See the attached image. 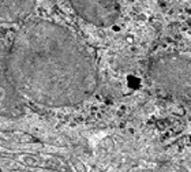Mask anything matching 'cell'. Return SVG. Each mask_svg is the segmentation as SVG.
I'll return each mask as SVG.
<instances>
[{
  "label": "cell",
  "instance_id": "1",
  "mask_svg": "<svg viewBox=\"0 0 191 172\" xmlns=\"http://www.w3.org/2000/svg\"><path fill=\"white\" fill-rule=\"evenodd\" d=\"M7 60L19 94L38 105L74 107L98 86L90 51L68 29L51 21L31 19L22 25L8 47Z\"/></svg>",
  "mask_w": 191,
  "mask_h": 172
},
{
  "label": "cell",
  "instance_id": "2",
  "mask_svg": "<svg viewBox=\"0 0 191 172\" xmlns=\"http://www.w3.org/2000/svg\"><path fill=\"white\" fill-rule=\"evenodd\" d=\"M150 78L173 97H191V60L179 53L157 56L149 67Z\"/></svg>",
  "mask_w": 191,
  "mask_h": 172
},
{
  "label": "cell",
  "instance_id": "6",
  "mask_svg": "<svg viewBox=\"0 0 191 172\" xmlns=\"http://www.w3.org/2000/svg\"><path fill=\"white\" fill-rule=\"evenodd\" d=\"M127 86L131 90H138L141 87V79L135 75H128L127 77Z\"/></svg>",
  "mask_w": 191,
  "mask_h": 172
},
{
  "label": "cell",
  "instance_id": "7",
  "mask_svg": "<svg viewBox=\"0 0 191 172\" xmlns=\"http://www.w3.org/2000/svg\"><path fill=\"white\" fill-rule=\"evenodd\" d=\"M112 30L113 31H120V27H119V26H117V25H112Z\"/></svg>",
  "mask_w": 191,
  "mask_h": 172
},
{
  "label": "cell",
  "instance_id": "3",
  "mask_svg": "<svg viewBox=\"0 0 191 172\" xmlns=\"http://www.w3.org/2000/svg\"><path fill=\"white\" fill-rule=\"evenodd\" d=\"M8 47L0 37V115L19 117L25 113L23 97L14 86L8 71Z\"/></svg>",
  "mask_w": 191,
  "mask_h": 172
},
{
  "label": "cell",
  "instance_id": "4",
  "mask_svg": "<svg viewBox=\"0 0 191 172\" xmlns=\"http://www.w3.org/2000/svg\"><path fill=\"white\" fill-rule=\"evenodd\" d=\"M71 6L82 19L98 27L112 26L120 15L116 0H71Z\"/></svg>",
  "mask_w": 191,
  "mask_h": 172
},
{
  "label": "cell",
  "instance_id": "5",
  "mask_svg": "<svg viewBox=\"0 0 191 172\" xmlns=\"http://www.w3.org/2000/svg\"><path fill=\"white\" fill-rule=\"evenodd\" d=\"M34 6L36 0H0V22H21L30 15Z\"/></svg>",
  "mask_w": 191,
  "mask_h": 172
}]
</instances>
